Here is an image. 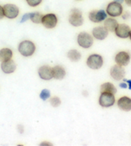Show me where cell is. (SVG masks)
Segmentation results:
<instances>
[{"label": "cell", "instance_id": "cell-1", "mask_svg": "<svg viewBox=\"0 0 131 146\" xmlns=\"http://www.w3.org/2000/svg\"><path fill=\"white\" fill-rule=\"evenodd\" d=\"M18 50L20 54L24 57L31 56L36 51V45L31 41L25 40L20 42Z\"/></svg>", "mask_w": 131, "mask_h": 146}, {"label": "cell", "instance_id": "cell-2", "mask_svg": "<svg viewBox=\"0 0 131 146\" xmlns=\"http://www.w3.org/2000/svg\"><path fill=\"white\" fill-rule=\"evenodd\" d=\"M69 22L75 27L82 26L84 23V17L81 11L78 9H73L69 16Z\"/></svg>", "mask_w": 131, "mask_h": 146}, {"label": "cell", "instance_id": "cell-3", "mask_svg": "<svg viewBox=\"0 0 131 146\" xmlns=\"http://www.w3.org/2000/svg\"><path fill=\"white\" fill-rule=\"evenodd\" d=\"M93 38L89 34L82 32L78 35L77 42L84 48H89L93 44Z\"/></svg>", "mask_w": 131, "mask_h": 146}, {"label": "cell", "instance_id": "cell-4", "mask_svg": "<svg viewBox=\"0 0 131 146\" xmlns=\"http://www.w3.org/2000/svg\"><path fill=\"white\" fill-rule=\"evenodd\" d=\"M106 12L110 17H118L123 13V7L122 4L115 1H112L107 6Z\"/></svg>", "mask_w": 131, "mask_h": 146}, {"label": "cell", "instance_id": "cell-5", "mask_svg": "<svg viewBox=\"0 0 131 146\" xmlns=\"http://www.w3.org/2000/svg\"><path fill=\"white\" fill-rule=\"evenodd\" d=\"M3 7L5 17L10 19L16 18L19 14V9L18 7L14 4L7 3Z\"/></svg>", "mask_w": 131, "mask_h": 146}, {"label": "cell", "instance_id": "cell-6", "mask_svg": "<svg viewBox=\"0 0 131 146\" xmlns=\"http://www.w3.org/2000/svg\"><path fill=\"white\" fill-rule=\"evenodd\" d=\"M103 58L101 55L98 54L91 55L87 60L88 67L93 70L100 69L103 65Z\"/></svg>", "mask_w": 131, "mask_h": 146}, {"label": "cell", "instance_id": "cell-7", "mask_svg": "<svg viewBox=\"0 0 131 146\" xmlns=\"http://www.w3.org/2000/svg\"><path fill=\"white\" fill-rule=\"evenodd\" d=\"M115 97L114 94L108 92H102L99 99L100 105L103 108H109L114 105Z\"/></svg>", "mask_w": 131, "mask_h": 146}, {"label": "cell", "instance_id": "cell-8", "mask_svg": "<svg viewBox=\"0 0 131 146\" xmlns=\"http://www.w3.org/2000/svg\"><path fill=\"white\" fill-rule=\"evenodd\" d=\"M58 19L55 14H47L42 16L41 23L46 29H52L57 26Z\"/></svg>", "mask_w": 131, "mask_h": 146}, {"label": "cell", "instance_id": "cell-9", "mask_svg": "<svg viewBox=\"0 0 131 146\" xmlns=\"http://www.w3.org/2000/svg\"><path fill=\"white\" fill-rule=\"evenodd\" d=\"M107 14L104 10H93L89 14V19L95 23H101L107 18Z\"/></svg>", "mask_w": 131, "mask_h": 146}, {"label": "cell", "instance_id": "cell-10", "mask_svg": "<svg viewBox=\"0 0 131 146\" xmlns=\"http://www.w3.org/2000/svg\"><path fill=\"white\" fill-rule=\"evenodd\" d=\"M130 32V27L126 24H118L114 31L116 35L122 39H126L129 37Z\"/></svg>", "mask_w": 131, "mask_h": 146}, {"label": "cell", "instance_id": "cell-11", "mask_svg": "<svg viewBox=\"0 0 131 146\" xmlns=\"http://www.w3.org/2000/svg\"><path fill=\"white\" fill-rule=\"evenodd\" d=\"M110 75L116 80H120L125 77V69L120 65H115L110 69Z\"/></svg>", "mask_w": 131, "mask_h": 146}, {"label": "cell", "instance_id": "cell-12", "mask_svg": "<svg viewBox=\"0 0 131 146\" xmlns=\"http://www.w3.org/2000/svg\"><path fill=\"white\" fill-rule=\"evenodd\" d=\"M130 57L128 53L126 52H120L116 55L115 61L118 65L122 66H127L130 62Z\"/></svg>", "mask_w": 131, "mask_h": 146}, {"label": "cell", "instance_id": "cell-13", "mask_svg": "<svg viewBox=\"0 0 131 146\" xmlns=\"http://www.w3.org/2000/svg\"><path fill=\"white\" fill-rule=\"evenodd\" d=\"M108 31L104 27H97L92 31L93 36L98 40H104L108 36Z\"/></svg>", "mask_w": 131, "mask_h": 146}, {"label": "cell", "instance_id": "cell-14", "mask_svg": "<svg viewBox=\"0 0 131 146\" xmlns=\"http://www.w3.org/2000/svg\"><path fill=\"white\" fill-rule=\"evenodd\" d=\"M39 75L42 79L48 80L52 79L53 77L52 68L48 66H42L39 69Z\"/></svg>", "mask_w": 131, "mask_h": 146}, {"label": "cell", "instance_id": "cell-15", "mask_svg": "<svg viewBox=\"0 0 131 146\" xmlns=\"http://www.w3.org/2000/svg\"><path fill=\"white\" fill-rule=\"evenodd\" d=\"M1 68L5 74H12L14 72L16 69V64L13 60L10 59L9 61L2 62L1 64Z\"/></svg>", "mask_w": 131, "mask_h": 146}, {"label": "cell", "instance_id": "cell-16", "mask_svg": "<svg viewBox=\"0 0 131 146\" xmlns=\"http://www.w3.org/2000/svg\"><path fill=\"white\" fill-rule=\"evenodd\" d=\"M118 106L125 111H129L131 110V99L127 97H122L118 100Z\"/></svg>", "mask_w": 131, "mask_h": 146}, {"label": "cell", "instance_id": "cell-17", "mask_svg": "<svg viewBox=\"0 0 131 146\" xmlns=\"http://www.w3.org/2000/svg\"><path fill=\"white\" fill-rule=\"evenodd\" d=\"M53 77L55 79L61 80L64 79L66 75V71L64 68L60 66H55L52 68Z\"/></svg>", "mask_w": 131, "mask_h": 146}, {"label": "cell", "instance_id": "cell-18", "mask_svg": "<svg viewBox=\"0 0 131 146\" xmlns=\"http://www.w3.org/2000/svg\"><path fill=\"white\" fill-rule=\"evenodd\" d=\"M104 25V27L107 30L108 32H114L118 23L115 19L110 17V18L105 19Z\"/></svg>", "mask_w": 131, "mask_h": 146}, {"label": "cell", "instance_id": "cell-19", "mask_svg": "<svg viewBox=\"0 0 131 146\" xmlns=\"http://www.w3.org/2000/svg\"><path fill=\"white\" fill-rule=\"evenodd\" d=\"M13 55L12 50L8 48H4L0 50V62H5L11 59Z\"/></svg>", "mask_w": 131, "mask_h": 146}, {"label": "cell", "instance_id": "cell-20", "mask_svg": "<svg viewBox=\"0 0 131 146\" xmlns=\"http://www.w3.org/2000/svg\"><path fill=\"white\" fill-rule=\"evenodd\" d=\"M108 92L112 94H116L117 92V90L112 83L106 82L101 86V93Z\"/></svg>", "mask_w": 131, "mask_h": 146}, {"label": "cell", "instance_id": "cell-21", "mask_svg": "<svg viewBox=\"0 0 131 146\" xmlns=\"http://www.w3.org/2000/svg\"><path fill=\"white\" fill-rule=\"evenodd\" d=\"M67 57L72 62H78L81 59V54L77 50H71L67 53Z\"/></svg>", "mask_w": 131, "mask_h": 146}, {"label": "cell", "instance_id": "cell-22", "mask_svg": "<svg viewBox=\"0 0 131 146\" xmlns=\"http://www.w3.org/2000/svg\"><path fill=\"white\" fill-rule=\"evenodd\" d=\"M43 15H42L40 12H31L30 13V19L36 24H39L41 23L42 18Z\"/></svg>", "mask_w": 131, "mask_h": 146}, {"label": "cell", "instance_id": "cell-23", "mask_svg": "<svg viewBox=\"0 0 131 146\" xmlns=\"http://www.w3.org/2000/svg\"><path fill=\"white\" fill-rule=\"evenodd\" d=\"M50 97V92L47 89H44L42 90V92L40 94V98L42 100L45 101L48 98Z\"/></svg>", "mask_w": 131, "mask_h": 146}, {"label": "cell", "instance_id": "cell-24", "mask_svg": "<svg viewBox=\"0 0 131 146\" xmlns=\"http://www.w3.org/2000/svg\"><path fill=\"white\" fill-rule=\"evenodd\" d=\"M50 104L53 107L57 108L59 107L61 104V101H60V99L58 97H54L50 99Z\"/></svg>", "mask_w": 131, "mask_h": 146}, {"label": "cell", "instance_id": "cell-25", "mask_svg": "<svg viewBox=\"0 0 131 146\" xmlns=\"http://www.w3.org/2000/svg\"><path fill=\"white\" fill-rule=\"evenodd\" d=\"M26 1L30 7H36L42 3V0H26Z\"/></svg>", "mask_w": 131, "mask_h": 146}, {"label": "cell", "instance_id": "cell-26", "mask_svg": "<svg viewBox=\"0 0 131 146\" xmlns=\"http://www.w3.org/2000/svg\"><path fill=\"white\" fill-rule=\"evenodd\" d=\"M131 17V14L128 11H126L124 13H122V18L125 20H127L128 19Z\"/></svg>", "mask_w": 131, "mask_h": 146}, {"label": "cell", "instance_id": "cell-27", "mask_svg": "<svg viewBox=\"0 0 131 146\" xmlns=\"http://www.w3.org/2000/svg\"><path fill=\"white\" fill-rule=\"evenodd\" d=\"M30 19V13H27V14H24L23 16H22L21 20V23H24L25 21H26L27 20Z\"/></svg>", "mask_w": 131, "mask_h": 146}, {"label": "cell", "instance_id": "cell-28", "mask_svg": "<svg viewBox=\"0 0 131 146\" xmlns=\"http://www.w3.org/2000/svg\"><path fill=\"white\" fill-rule=\"evenodd\" d=\"M4 17H5V14H4L3 7L0 5V20L3 19Z\"/></svg>", "mask_w": 131, "mask_h": 146}, {"label": "cell", "instance_id": "cell-29", "mask_svg": "<svg viewBox=\"0 0 131 146\" xmlns=\"http://www.w3.org/2000/svg\"><path fill=\"white\" fill-rule=\"evenodd\" d=\"M120 86L122 88H127V84H125V82H122L120 84Z\"/></svg>", "mask_w": 131, "mask_h": 146}, {"label": "cell", "instance_id": "cell-30", "mask_svg": "<svg viewBox=\"0 0 131 146\" xmlns=\"http://www.w3.org/2000/svg\"><path fill=\"white\" fill-rule=\"evenodd\" d=\"M18 129H19V131L20 133H22L24 131V128L21 125H18Z\"/></svg>", "mask_w": 131, "mask_h": 146}, {"label": "cell", "instance_id": "cell-31", "mask_svg": "<svg viewBox=\"0 0 131 146\" xmlns=\"http://www.w3.org/2000/svg\"><path fill=\"white\" fill-rule=\"evenodd\" d=\"M124 81H126L127 82L128 84V89L129 90H131V80H126V79H124L123 80Z\"/></svg>", "mask_w": 131, "mask_h": 146}, {"label": "cell", "instance_id": "cell-32", "mask_svg": "<svg viewBox=\"0 0 131 146\" xmlns=\"http://www.w3.org/2000/svg\"><path fill=\"white\" fill-rule=\"evenodd\" d=\"M124 1L127 4V5L128 7H131V0H124Z\"/></svg>", "mask_w": 131, "mask_h": 146}, {"label": "cell", "instance_id": "cell-33", "mask_svg": "<svg viewBox=\"0 0 131 146\" xmlns=\"http://www.w3.org/2000/svg\"><path fill=\"white\" fill-rule=\"evenodd\" d=\"M114 1L117 2V3H118L122 4L123 3V2H124V0H114Z\"/></svg>", "mask_w": 131, "mask_h": 146}, {"label": "cell", "instance_id": "cell-34", "mask_svg": "<svg viewBox=\"0 0 131 146\" xmlns=\"http://www.w3.org/2000/svg\"><path fill=\"white\" fill-rule=\"evenodd\" d=\"M129 37H130V40H131V32H130V36H129Z\"/></svg>", "mask_w": 131, "mask_h": 146}]
</instances>
